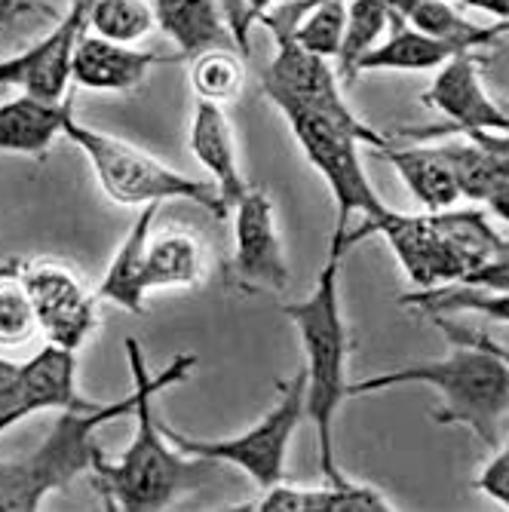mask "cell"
<instances>
[{"label": "cell", "mask_w": 509, "mask_h": 512, "mask_svg": "<svg viewBox=\"0 0 509 512\" xmlns=\"http://www.w3.org/2000/svg\"><path fill=\"white\" fill-rule=\"evenodd\" d=\"M273 105L286 117L307 163L322 175L326 188L332 191V200L338 209L332 246L350 252L344 243L347 230H350V218L353 215L381 218L384 212H390V206L378 197V191L372 188V181H368V175H365L359 145L381 151L390 145V138L375 132V129H356L338 117H329V114L313 111V108L298 105V102L273 99Z\"/></svg>", "instance_id": "5b68a950"}, {"label": "cell", "mask_w": 509, "mask_h": 512, "mask_svg": "<svg viewBox=\"0 0 509 512\" xmlns=\"http://www.w3.org/2000/svg\"><path fill=\"white\" fill-rule=\"evenodd\" d=\"M485 59L476 53H457L448 59L433 86L421 96V102L445 117L442 126L408 129L405 135L433 138V135H467V132H506L509 117L500 99H491L482 83Z\"/></svg>", "instance_id": "9c48e42d"}, {"label": "cell", "mask_w": 509, "mask_h": 512, "mask_svg": "<svg viewBox=\"0 0 509 512\" xmlns=\"http://www.w3.org/2000/svg\"><path fill=\"white\" fill-rule=\"evenodd\" d=\"M191 151L197 163L215 181L224 203L234 209V203L246 194L249 181L240 169L237 138H234V126H230L224 114V105L197 99L194 117H191Z\"/></svg>", "instance_id": "e0dca14e"}, {"label": "cell", "mask_w": 509, "mask_h": 512, "mask_svg": "<svg viewBox=\"0 0 509 512\" xmlns=\"http://www.w3.org/2000/svg\"><path fill=\"white\" fill-rule=\"evenodd\" d=\"M77 393V359L74 350L46 344L25 365H16L13 378L0 387V433L16 427L25 417L46 408H89Z\"/></svg>", "instance_id": "4fadbf2b"}, {"label": "cell", "mask_w": 509, "mask_h": 512, "mask_svg": "<svg viewBox=\"0 0 509 512\" xmlns=\"http://www.w3.org/2000/svg\"><path fill=\"white\" fill-rule=\"evenodd\" d=\"M396 175L405 181L411 197L418 200L427 212H445L460 200V188L454 169L442 148H381L378 151Z\"/></svg>", "instance_id": "44dd1931"}, {"label": "cell", "mask_w": 509, "mask_h": 512, "mask_svg": "<svg viewBox=\"0 0 509 512\" xmlns=\"http://www.w3.org/2000/svg\"><path fill=\"white\" fill-rule=\"evenodd\" d=\"M191 86L197 99L227 105L243 96L246 86V56L234 46H218L191 59Z\"/></svg>", "instance_id": "d4e9b609"}, {"label": "cell", "mask_w": 509, "mask_h": 512, "mask_svg": "<svg viewBox=\"0 0 509 512\" xmlns=\"http://www.w3.org/2000/svg\"><path fill=\"white\" fill-rule=\"evenodd\" d=\"M344 249L329 243V258L322 264L316 286L307 298L292 301L283 313L292 319L304 353V414L316 433L319 473L326 482L347 479L338 467L335 454V421L341 405L350 399L347 387V359H350V332L341 310V264Z\"/></svg>", "instance_id": "7a4b0ae2"}, {"label": "cell", "mask_w": 509, "mask_h": 512, "mask_svg": "<svg viewBox=\"0 0 509 512\" xmlns=\"http://www.w3.org/2000/svg\"><path fill=\"white\" fill-rule=\"evenodd\" d=\"M402 307H411L427 316H451V313H482L488 319L509 325V289H482V286H436L418 289L399 298Z\"/></svg>", "instance_id": "603a6c76"}, {"label": "cell", "mask_w": 509, "mask_h": 512, "mask_svg": "<svg viewBox=\"0 0 509 512\" xmlns=\"http://www.w3.org/2000/svg\"><path fill=\"white\" fill-rule=\"evenodd\" d=\"M154 16L160 31L178 46L181 59H194L218 46L237 50L221 0H154Z\"/></svg>", "instance_id": "ac0fdd59"}, {"label": "cell", "mask_w": 509, "mask_h": 512, "mask_svg": "<svg viewBox=\"0 0 509 512\" xmlns=\"http://www.w3.org/2000/svg\"><path fill=\"white\" fill-rule=\"evenodd\" d=\"M439 148L454 169L457 188L464 200L485 203L491 197V191L509 175V166L500 157H494L491 151H485L482 145H476L473 138L470 142H448Z\"/></svg>", "instance_id": "484cf974"}, {"label": "cell", "mask_w": 509, "mask_h": 512, "mask_svg": "<svg viewBox=\"0 0 509 512\" xmlns=\"http://www.w3.org/2000/svg\"><path fill=\"white\" fill-rule=\"evenodd\" d=\"M178 59L181 56L135 50L132 43H117L86 31L71 53V80L92 92H132L142 86L154 65H169Z\"/></svg>", "instance_id": "9a60e30c"}, {"label": "cell", "mask_w": 509, "mask_h": 512, "mask_svg": "<svg viewBox=\"0 0 509 512\" xmlns=\"http://www.w3.org/2000/svg\"><path fill=\"white\" fill-rule=\"evenodd\" d=\"M126 359L132 381L138 384V402H135V436L129 448L108 460L102 448L92 454V479L102 491L108 509H126V512H151L166 509L178 497L200 488L209 473L215 470V460L184 454L169 442L163 433V417L157 414V396L166 393L175 384H184L197 368L194 353H181L169 359L157 375L148 371L145 350L135 338H126Z\"/></svg>", "instance_id": "6da1fadb"}, {"label": "cell", "mask_w": 509, "mask_h": 512, "mask_svg": "<svg viewBox=\"0 0 509 512\" xmlns=\"http://www.w3.org/2000/svg\"><path fill=\"white\" fill-rule=\"evenodd\" d=\"M270 34L276 40V56L270 59V65L261 74L264 96L270 102L273 99L298 102V105H307L313 111L338 117L356 129H372L368 123H362L353 114V108L347 105L344 92H341L338 68L329 65V59L307 53L304 46H298L292 40L289 31H270Z\"/></svg>", "instance_id": "30bf717a"}, {"label": "cell", "mask_w": 509, "mask_h": 512, "mask_svg": "<svg viewBox=\"0 0 509 512\" xmlns=\"http://www.w3.org/2000/svg\"><path fill=\"white\" fill-rule=\"evenodd\" d=\"M206 276V246L184 227L151 230L145 246V289H191Z\"/></svg>", "instance_id": "d6986e66"}, {"label": "cell", "mask_w": 509, "mask_h": 512, "mask_svg": "<svg viewBox=\"0 0 509 512\" xmlns=\"http://www.w3.org/2000/svg\"><path fill=\"white\" fill-rule=\"evenodd\" d=\"M234 279L246 292H283L289 283L273 197L255 184L234 203Z\"/></svg>", "instance_id": "8fae6325"}, {"label": "cell", "mask_w": 509, "mask_h": 512, "mask_svg": "<svg viewBox=\"0 0 509 512\" xmlns=\"http://www.w3.org/2000/svg\"><path fill=\"white\" fill-rule=\"evenodd\" d=\"M464 286H482V289H509V243L503 249V255L491 264H485L470 283Z\"/></svg>", "instance_id": "4dcf8cb0"}, {"label": "cell", "mask_w": 509, "mask_h": 512, "mask_svg": "<svg viewBox=\"0 0 509 512\" xmlns=\"http://www.w3.org/2000/svg\"><path fill=\"white\" fill-rule=\"evenodd\" d=\"M482 206H488V212L494 218H500L503 224H509V175L497 184V188L491 191V197Z\"/></svg>", "instance_id": "1f68e13d"}, {"label": "cell", "mask_w": 509, "mask_h": 512, "mask_svg": "<svg viewBox=\"0 0 509 512\" xmlns=\"http://www.w3.org/2000/svg\"><path fill=\"white\" fill-rule=\"evenodd\" d=\"M89 10L92 0H74L71 10L62 16V22L28 46L25 53L10 56V80L13 89L31 92L46 102H65L68 83H71V53L77 40L89 31Z\"/></svg>", "instance_id": "5bb4252c"}, {"label": "cell", "mask_w": 509, "mask_h": 512, "mask_svg": "<svg viewBox=\"0 0 509 512\" xmlns=\"http://www.w3.org/2000/svg\"><path fill=\"white\" fill-rule=\"evenodd\" d=\"M37 335V313L19 270H4L0 273V347H25Z\"/></svg>", "instance_id": "83f0119b"}, {"label": "cell", "mask_w": 509, "mask_h": 512, "mask_svg": "<svg viewBox=\"0 0 509 512\" xmlns=\"http://www.w3.org/2000/svg\"><path fill=\"white\" fill-rule=\"evenodd\" d=\"M13 371H16V362H10V359L0 356V387H4V384L13 378Z\"/></svg>", "instance_id": "e575fe53"}, {"label": "cell", "mask_w": 509, "mask_h": 512, "mask_svg": "<svg viewBox=\"0 0 509 512\" xmlns=\"http://www.w3.org/2000/svg\"><path fill=\"white\" fill-rule=\"evenodd\" d=\"M390 4L387 0H350L347 4V28H344V43L335 59L341 83L359 80L356 68L359 62L381 43L384 31L390 28Z\"/></svg>", "instance_id": "cb8c5ba5"}, {"label": "cell", "mask_w": 509, "mask_h": 512, "mask_svg": "<svg viewBox=\"0 0 509 512\" xmlns=\"http://www.w3.org/2000/svg\"><path fill=\"white\" fill-rule=\"evenodd\" d=\"M234 509H252V512H390L396 506L375 485L341 479V482H326L319 488H298V485L280 482L273 488H264V494L258 500L237 503Z\"/></svg>", "instance_id": "2e32d148"}, {"label": "cell", "mask_w": 509, "mask_h": 512, "mask_svg": "<svg viewBox=\"0 0 509 512\" xmlns=\"http://www.w3.org/2000/svg\"><path fill=\"white\" fill-rule=\"evenodd\" d=\"M138 384L117 402H96L89 408H65L59 421L31 454L0 460V512H34L43 500L65 491L77 476L92 470L96 433L126 414H135Z\"/></svg>", "instance_id": "277c9868"}, {"label": "cell", "mask_w": 509, "mask_h": 512, "mask_svg": "<svg viewBox=\"0 0 509 512\" xmlns=\"http://www.w3.org/2000/svg\"><path fill=\"white\" fill-rule=\"evenodd\" d=\"M246 4V10H249V16H252V22L258 25L273 7H280V0H243Z\"/></svg>", "instance_id": "836d02e7"}, {"label": "cell", "mask_w": 509, "mask_h": 512, "mask_svg": "<svg viewBox=\"0 0 509 512\" xmlns=\"http://www.w3.org/2000/svg\"><path fill=\"white\" fill-rule=\"evenodd\" d=\"M224 4V13H227V25L234 31V40H237V50L243 56H249V31H252V16L246 10L243 0H221Z\"/></svg>", "instance_id": "f546056e"}, {"label": "cell", "mask_w": 509, "mask_h": 512, "mask_svg": "<svg viewBox=\"0 0 509 512\" xmlns=\"http://www.w3.org/2000/svg\"><path fill=\"white\" fill-rule=\"evenodd\" d=\"M74 148L83 151L92 172L99 178V188L117 206H163V203H194L206 209L212 218H227L230 206L218 194L215 181H200L181 175L154 154L129 145L117 135L99 132L80 123L74 114L65 123V135Z\"/></svg>", "instance_id": "8992f818"}, {"label": "cell", "mask_w": 509, "mask_h": 512, "mask_svg": "<svg viewBox=\"0 0 509 512\" xmlns=\"http://www.w3.org/2000/svg\"><path fill=\"white\" fill-rule=\"evenodd\" d=\"M500 105H503V111H506V117H509V102H506V99H500Z\"/></svg>", "instance_id": "d590c367"}, {"label": "cell", "mask_w": 509, "mask_h": 512, "mask_svg": "<svg viewBox=\"0 0 509 512\" xmlns=\"http://www.w3.org/2000/svg\"><path fill=\"white\" fill-rule=\"evenodd\" d=\"M28 298L37 313V329L46 344L74 350L96 329V298L80 279L56 261H34L19 267Z\"/></svg>", "instance_id": "7c38bea8"}, {"label": "cell", "mask_w": 509, "mask_h": 512, "mask_svg": "<svg viewBox=\"0 0 509 512\" xmlns=\"http://www.w3.org/2000/svg\"><path fill=\"white\" fill-rule=\"evenodd\" d=\"M157 209H160L157 203L142 206V212H138V218L129 227V234L117 246L96 298H102L108 304H117V307H123L129 313H145V298H148V289H145V246H148V237L154 230Z\"/></svg>", "instance_id": "ffe728a7"}, {"label": "cell", "mask_w": 509, "mask_h": 512, "mask_svg": "<svg viewBox=\"0 0 509 512\" xmlns=\"http://www.w3.org/2000/svg\"><path fill=\"white\" fill-rule=\"evenodd\" d=\"M157 16L148 0H92L89 10V31L117 40L135 43L154 31Z\"/></svg>", "instance_id": "4316f807"}, {"label": "cell", "mask_w": 509, "mask_h": 512, "mask_svg": "<svg viewBox=\"0 0 509 512\" xmlns=\"http://www.w3.org/2000/svg\"><path fill=\"white\" fill-rule=\"evenodd\" d=\"M307 421L304 414V371L280 387L276 405L261 417L255 427L230 439H194L184 436L163 421V433L175 448L194 457H209L215 463H230L243 470L258 488H273L286 482V457L298 427Z\"/></svg>", "instance_id": "52a82bcc"}, {"label": "cell", "mask_w": 509, "mask_h": 512, "mask_svg": "<svg viewBox=\"0 0 509 512\" xmlns=\"http://www.w3.org/2000/svg\"><path fill=\"white\" fill-rule=\"evenodd\" d=\"M34 4L31 0H0V31H4L13 19H19L22 13H28Z\"/></svg>", "instance_id": "d6a6232c"}, {"label": "cell", "mask_w": 509, "mask_h": 512, "mask_svg": "<svg viewBox=\"0 0 509 512\" xmlns=\"http://www.w3.org/2000/svg\"><path fill=\"white\" fill-rule=\"evenodd\" d=\"M384 237L393 255L399 258V267L418 289H436L451 283H470L476 273V264L460 252L436 224V218L427 215H402V212H384L381 218H365L359 227L347 230V249H356L368 237Z\"/></svg>", "instance_id": "ba28073f"}, {"label": "cell", "mask_w": 509, "mask_h": 512, "mask_svg": "<svg viewBox=\"0 0 509 512\" xmlns=\"http://www.w3.org/2000/svg\"><path fill=\"white\" fill-rule=\"evenodd\" d=\"M476 488L482 494H488L491 500H497L500 506L509 509V424H506L503 445L497 448V454L482 467V473L476 479Z\"/></svg>", "instance_id": "f1b7e54d"}, {"label": "cell", "mask_w": 509, "mask_h": 512, "mask_svg": "<svg viewBox=\"0 0 509 512\" xmlns=\"http://www.w3.org/2000/svg\"><path fill=\"white\" fill-rule=\"evenodd\" d=\"M402 384H424L442 396L433 414L436 424L467 427L485 448L500 445V427L509 414V365L494 353L473 344H454L442 359L411 362L365 381H350L347 396L356 399Z\"/></svg>", "instance_id": "3957f363"}, {"label": "cell", "mask_w": 509, "mask_h": 512, "mask_svg": "<svg viewBox=\"0 0 509 512\" xmlns=\"http://www.w3.org/2000/svg\"><path fill=\"white\" fill-rule=\"evenodd\" d=\"M454 56H457L454 46L418 31L399 13H393L387 40H381L375 50L359 62L356 74L362 77L372 71H439Z\"/></svg>", "instance_id": "7402d4cb"}]
</instances>
